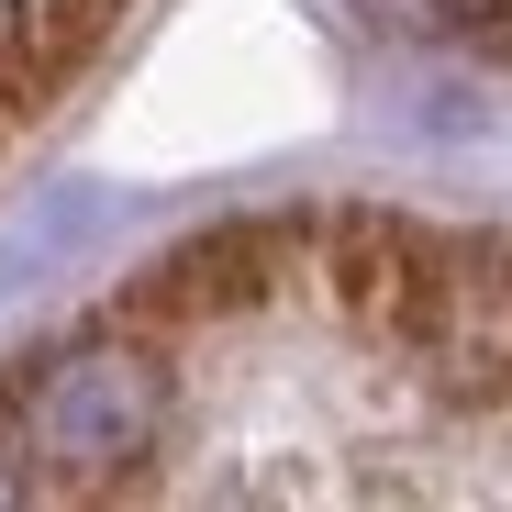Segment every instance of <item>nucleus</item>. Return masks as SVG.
I'll list each match as a JSON object with an SVG mask.
<instances>
[{"label": "nucleus", "instance_id": "nucleus-1", "mask_svg": "<svg viewBox=\"0 0 512 512\" xmlns=\"http://www.w3.org/2000/svg\"><path fill=\"white\" fill-rule=\"evenodd\" d=\"M156 423H167V379L134 346H78V357H56L23 390V435L67 479H123L156 446Z\"/></svg>", "mask_w": 512, "mask_h": 512}]
</instances>
